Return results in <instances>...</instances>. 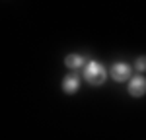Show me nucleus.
I'll return each instance as SVG.
<instances>
[{
	"instance_id": "nucleus-1",
	"label": "nucleus",
	"mask_w": 146,
	"mask_h": 140,
	"mask_svg": "<svg viewBox=\"0 0 146 140\" xmlns=\"http://www.w3.org/2000/svg\"><path fill=\"white\" fill-rule=\"evenodd\" d=\"M82 76H84V80L88 82L90 86L98 88V86L105 84L109 72L105 70V66L101 64L100 60H86V64L82 66Z\"/></svg>"
},
{
	"instance_id": "nucleus-2",
	"label": "nucleus",
	"mask_w": 146,
	"mask_h": 140,
	"mask_svg": "<svg viewBox=\"0 0 146 140\" xmlns=\"http://www.w3.org/2000/svg\"><path fill=\"white\" fill-rule=\"evenodd\" d=\"M133 70L135 68L129 62H113L107 72H109L111 80H115L117 84H123V82H129V78L133 76Z\"/></svg>"
},
{
	"instance_id": "nucleus-3",
	"label": "nucleus",
	"mask_w": 146,
	"mask_h": 140,
	"mask_svg": "<svg viewBox=\"0 0 146 140\" xmlns=\"http://www.w3.org/2000/svg\"><path fill=\"white\" fill-rule=\"evenodd\" d=\"M127 92L131 97H142L146 93V78L142 74H136L129 78V86H127Z\"/></svg>"
},
{
	"instance_id": "nucleus-4",
	"label": "nucleus",
	"mask_w": 146,
	"mask_h": 140,
	"mask_svg": "<svg viewBox=\"0 0 146 140\" xmlns=\"http://www.w3.org/2000/svg\"><path fill=\"white\" fill-rule=\"evenodd\" d=\"M80 90V76L74 72H68L66 76L62 78V92L68 93V95H74V93Z\"/></svg>"
},
{
	"instance_id": "nucleus-5",
	"label": "nucleus",
	"mask_w": 146,
	"mask_h": 140,
	"mask_svg": "<svg viewBox=\"0 0 146 140\" xmlns=\"http://www.w3.org/2000/svg\"><path fill=\"white\" fill-rule=\"evenodd\" d=\"M86 64V57L84 55H78V53H70L64 57V66L68 70H78Z\"/></svg>"
},
{
	"instance_id": "nucleus-6",
	"label": "nucleus",
	"mask_w": 146,
	"mask_h": 140,
	"mask_svg": "<svg viewBox=\"0 0 146 140\" xmlns=\"http://www.w3.org/2000/svg\"><path fill=\"white\" fill-rule=\"evenodd\" d=\"M133 68H135L136 72H146V55H142V57H136L135 66H133Z\"/></svg>"
}]
</instances>
